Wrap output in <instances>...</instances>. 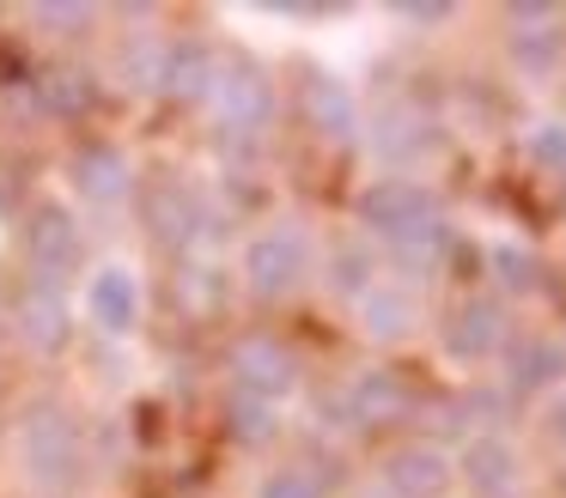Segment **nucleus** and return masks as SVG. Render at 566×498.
Here are the masks:
<instances>
[{
  "instance_id": "obj_1",
  "label": "nucleus",
  "mask_w": 566,
  "mask_h": 498,
  "mask_svg": "<svg viewBox=\"0 0 566 498\" xmlns=\"http://www.w3.org/2000/svg\"><path fill=\"white\" fill-rule=\"evenodd\" d=\"M359 225H366L371 237H384L396 255H408V262H427L444 243L439 194L415 177H378L371 182V189L359 194Z\"/></svg>"
},
{
  "instance_id": "obj_2",
  "label": "nucleus",
  "mask_w": 566,
  "mask_h": 498,
  "mask_svg": "<svg viewBox=\"0 0 566 498\" xmlns=\"http://www.w3.org/2000/svg\"><path fill=\"white\" fill-rule=\"evenodd\" d=\"M238 274H244V286L256 292L262 304L293 298V292L311 279V237L293 225V219H274V225L250 231L244 255H238Z\"/></svg>"
},
{
  "instance_id": "obj_3",
  "label": "nucleus",
  "mask_w": 566,
  "mask_h": 498,
  "mask_svg": "<svg viewBox=\"0 0 566 498\" xmlns=\"http://www.w3.org/2000/svg\"><path fill=\"white\" fill-rule=\"evenodd\" d=\"M80 462H86V444L62 407H31L19 420V468L31 486H74Z\"/></svg>"
},
{
  "instance_id": "obj_4",
  "label": "nucleus",
  "mask_w": 566,
  "mask_h": 498,
  "mask_svg": "<svg viewBox=\"0 0 566 498\" xmlns=\"http://www.w3.org/2000/svg\"><path fill=\"white\" fill-rule=\"evenodd\" d=\"M80 310H86V322L98 335L128 340L140 328V316H147V279H140V267L135 262L86 267V279H80Z\"/></svg>"
},
{
  "instance_id": "obj_5",
  "label": "nucleus",
  "mask_w": 566,
  "mask_h": 498,
  "mask_svg": "<svg viewBox=\"0 0 566 498\" xmlns=\"http://www.w3.org/2000/svg\"><path fill=\"white\" fill-rule=\"evenodd\" d=\"M232 389L244 401H262V407H281V401L298 395V359L269 335H250L232 347Z\"/></svg>"
},
{
  "instance_id": "obj_6",
  "label": "nucleus",
  "mask_w": 566,
  "mask_h": 498,
  "mask_svg": "<svg viewBox=\"0 0 566 498\" xmlns=\"http://www.w3.org/2000/svg\"><path fill=\"white\" fill-rule=\"evenodd\" d=\"M354 322L366 340H378V347H396V340H408L420 328V292L408 286V279H390L378 274L366 292L354 298Z\"/></svg>"
},
{
  "instance_id": "obj_7",
  "label": "nucleus",
  "mask_w": 566,
  "mask_h": 498,
  "mask_svg": "<svg viewBox=\"0 0 566 498\" xmlns=\"http://www.w3.org/2000/svg\"><path fill=\"white\" fill-rule=\"evenodd\" d=\"M208 104H213V116H220V128L262 134L274 121V85H269V73H256V67H220Z\"/></svg>"
},
{
  "instance_id": "obj_8",
  "label": "nucleus",
  "mask_w": 566,
  "mask_h": 498,
  "mask_svg": "<svg viewBox=\"0 0 566 498\" xmlns=\"http://www.w3.org/2000/svg\"><path fill=\"white\" fill-rule=\"evenodd\" d=\"M378 486L390 498H444L457 486V462H451V449H439V444H402V449L384 456Z\"/></svg>"
},
{
  "instance_id": "obj_9",
  "label": "nucleus",
  "mask_w": 566,
  "mask_h": 498,
  "mask_svg": "<svg viewBox=\"0 0 566 498\" xmlns=\"http://www.w3.org/2000/svg\"><path fill=\"white\" fill-rule=\"evenodd\" d=\"M500 340H505V310L493 298H463L451 316H444V328H439V347H444V359H457V364H481V359H493L500 352Z\"/></svg>"
},
{
  "instance_id": "obj_10",
  "label": "nucleus",
  "mask_w": 566,
  "mask_h": 498,
  "mask_svg": "<svg viewBox=\"0 0 566 498\" xmlns=\"http://www.w3.org/2000/svg\"><path fill=\"white\" fill-rule=\"evenodd\" d=\"M512 67L524 80H548L554 67L566 61V31L554 7H512Z\"/></svg>"
},
{
  "instance_id": "obj_11",
  "label": "nucleus",
  "mask_w": 566,
  "mask_h": 498,
  "mask_svg": "<svg viewBox=\"0 0 566 498\" xmlns=\"http://www.w3.org/2000/svg\"><path fill=\"white\" fill-rule=\"evenodd\" d=\"M457 474H463V480L475 486L481 498H505V492H517V480H524V468H517V449L505 444L500 432H481L475 444L463 449Z\"/></svg>"
},
{
  "instance_id": "obj_12",
  "label": "nucleus",
  "mask_w": 566,
  "mask_h": 498,
  "mask_svg": "<svg viewBox=\"0 0 566 498\" xmlns=\"http://www.w3.org/2000/svg\"><path fill=\"white\" fill-rule=\"evenodd\" d=\"M13 322H19V340H25L31 352H62V340H67V298L50 286V279H38V286H25V298L13 304Z\"/></svg>"
},
{
  "instance_id": "obj_13",
  "label": "nucleus",
  "mask_w": 566,
  "mask_h": 498,
  "mask_svg": "<svg viewBox=\"0 0 566 498\" xmlns=\"http://www.w3.org/2000/svg\"><path fill=\"white\" fill-rule=\"evenodd\" d=\"M305 116L323 140H354L359 134V104L335 73H311L305 80Z\"/></svg>"
},
{
  "instance_id": "obj_14",
  "label": "nucleus",
  "mask_w": 566,
  "mask_h": 498,
  "mask_svg": "<svg viewBox=\"0 0 566 498\" xmlns=\"http://www.w3.org/2000/svg\"><path fill=\"white\" fill-rule=\"evenodd\" d=\"M74 189L86 194L92 206H116L135 189V165H128V152H116V146H92L74 165Z\"/></svg>"
},
{
  "instance_id": "obj_15",
  "label": "nucleus",
  "mask_w": 566,
  "mask_h": 498,
  "mask_svg": "<svg viewBox=\"0 0 566 498\" xmlns=\"http://www.w3.org/2000/svg\"><path fill=\"white\" fill-rule=\"evenodd\" d=\"M31 255H38V274L50 279V286L80 262V231L62 206H38V219H31Z\"/></svg>"
},
{
  "instance_id": "obj_16",
  "label": "nucleus",
  "mask_w": 566,
  "mask_h": 498,
  "mask_svg": "<svg viewBox=\"0 0 566 498\" xmlns=\"http://www.w3.org/2000/svg\"><path fill=\"white\" fill-rule=\"evenodd\" d=\"M347 407H354L359 425H390L408 413V389L396 371H359L354 389H347Z\"/></svg>"
},
{
  "instance_id": "obj_17",
  "label": "nucleus",
  "mask_w": 566,
  "mask_h": 498,
  "mask_svg": "<svg viewBox=\"0 0 566 498\" xmlns=\"http://www.w3.org/2000/svg\"><path fill=\"white\" fill-rule=\"evenodd\" d=\"M213 73H220V61H213L208 49L165 43V92H177V97H208V92H213Z\"/></svg>"
},
{
  "instance_id": "obj_18",
  "label": "nucleus",
  "mask_w": 566,
  "mask_h": 498,
  "mask_svg": "<svg viewBox=\"0 0 566 498\" xmlns=\"http://www.w3.org/2000/svg\"><path fill=\"white\" fill-rule=\"evenodd\" d=\"M560 371H566V347H554V340H524V347L512 352V383L517 389H542Z\"/></svg>"
},
{
  "instance_id": "obj_19",
  "label": "nucleus",
  "mask_w": 566,
  "mask_h": 498,
  "mask_svg": "<svg viewBox=\"0 0 566 498\" xmlns=\"http://www.w3.org/2000/svg\"><path fill=\"white\" fill-rule=\"evenodd\" d=\"M524 152H530V165H542L548 177H566V121H530Z\"/></svg>"
},
{
  "instance_id": "obj_20",
  "label": "nucleus",
  "mask_w": 566,
  "mask_h": 498,
  "mask_svg": "<svg viewBox=\"0 0 566 498\" xmlns=\"http://www.w3.org/2000/svg\"><path fill=\"white\" fill-rule=\"evenodd\" d=\"M123 73H128V85H135V92H165V43H159V36L128 43Z\"/></svg>"
},
{
  "instance_id": "obj_21",
  "label": "nucleus",
  "mask_w": 566,
  "mask_h": 498,
  "mask_svg": "<svg viewBox=\"0 0 566 498\" xmlns=\"http://www.w3.org/2000/svg\"><path fill=\"white\" fill-rule=\"evenodd\" d=\"M371 279H378V262H371V250H354V243H347V250L329 262V286L342 292V298H359Z\"/></svg>"
},
{
  "instance_id": "obj_22",
  "label": "nucleus",
  "mask_w": 566,
  "mask_h": 498,
  "mask_svg": "<svg viewBox=\"0 0 566 498\" xmlns=\"http://www.w3.org/2000/svg\"><path fill=\"white\" fill-rule=\"evenodd\" d=\"M415 128H427V121H420V116H390V134H378V152H384V158H415V152H427L432 134H415Z\"/></svg>"
},
{
  "instance_id": "obj_23",
  "label": "nucleus",
  "mask_w": 566,
  "mask_h": 498,
  "mask_svg": "<svg viewBox=\"0 0 566 498\" xmlns=\"http://www.w3.org/2000/svg\"><path fill=\"white\" fill-rule=\"evenodd\" d=\"M256 498H323V486H317V474H305V468H269L256 486Z\"/></svg>"
},
{
  "instance_id": "obj_24",
  "label": "nucleus",
  "mask_w": 566,
  "mask_h": 498,
  "mask_svg": "<svg viewBox=\"0 0 566 498\" xmlns=\"http://www.w3.org/2000/svg\"><path fill=\"white\" fill-rule=\"evenodd\" d=\"M92 19H98L92 7H31V24H43L50 36H74V31H86Z\"/></svg>"
},
{
  "instance_id": "obj_25",
  "label": "nucleus",
  "mask_w": 566,
  "mask_h": 498,
  "mask_svg": "<svg viewBox=\"0 0 566 498\" xmlns=\"http://www.w3.org/2000/svg\"><path fill=\"white\" fill-rule=\"evenodd\" d=\"M493 267H500V279H505L512 292H530V286H536V262H530L524 250H493Z\"/></svg>"
},
{
  "instance_id": "obj_26",
  "label": "nucleus",
  "mask_w": 566,
  "mask_h": 498,
  "mask_svg": "<svg viewBox=\"0 0 566 498\" xmlns=\"http://www.w3.org/2000/svg\"><path fill=\"white\" fill-rule=\"evenodd\" d=\"M232 432H244V437H269V432H274V407H262V401H244V395H238V407H232Z\"/></svg>"
},
{
  "instance_id": "obj_27",
  "label": "nucleus",
  "mask_w": 566,
  "mask_h": 498,
  "mask_svg": "<svg viewBox=\"0 0 566 498\" xmlns=\"http://www.w3.org/2000/svg\"><path fill=\"white\" fill-rule=\"evenodd\" d=\"M43 92H50V104H55V109H74L80 97H86V85H80V73H55V80L43 85Z\"/></svg>"
},
{
  "instance_id": "obj_28",
  "label": "nucleus",
  "mask_w": 566,
  "mask_h": 498,
  "mask_svg": "<svg viewBox=\"0 0 566 498\" xmlns=\"http://www.w3.org/2000/svg\"><path fill=\"white\" fill-rule=\"evenodd\" d=\"M396 19L402 24H451L457 7H396Z\"/></svg>"
},
{
  "instance_id": "obj_29",
  "label": "nucleus",
  "mask_w": 566,
  "mask_h": 498,
  "mask_svg": "<svg viewBox=\"0 0 566 498\" xmlns=\"http://www.w3.org/2000/svg\"><path fill=\"white\" fill-rule=\"evenodd\" d=\"M548 432H554V437H560V444H566V389H560V395L548 401Z\"/></svg>"
}]
</instances>
